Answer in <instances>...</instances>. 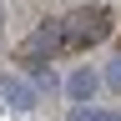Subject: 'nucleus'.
Returning <instances> with one entry per match:
<instances>
[{"mask_svg":"<svg viewBox=\"0 0 121 121\" xmlns=\"http://www.w3.org/2000/svg\"><path fill=\"white\" fill-rule=\"evenodd\" d=\"M106 81H111V86H121V60H111V66H106Z\"/></svg>","mask_w":121,"mask_h":121,"instance_id":"6","label":"nucleus"},{"mask_svg":"<svg viewBox=\"0 0 121 121\" xmlns=\"http://www.w3.org/2000/svg\"><path fill=\"white\" fill-rule=\"evenodd\" d=\"M91 91H96V71H86V66H81V71H71V81H66V96H71V101H86Z\"/></svg>","mask_w":121,"mask_h":121,"instance_id":"4","label":"nucleus"},{"mask_svg":"<svg viewBox=\"0 0 121 121\" xmlns=\"http://www.w3.org/2000/svg\"><path fill=\"white\" fill-rule=\"evenodd\" d=\"M66 121H121L116 111H106V106H71Z\"/></svg>","mask_w":121,"mask_h":121,"instance_id":"5","label":"nucleus"},{"mask_svg":"<svg viewBox=\"0 0 121 121\" xmlns=\"http://www.w3.org/2000/svg\"><path fill=\"white\" fill-rule=\"evenodd\" d=\"M111 35V10L106 5H81L71 15H60V56H76V51H91Z\"/></svg>","mask_w":121,"mask_h":121,"instance_id":"1","label":"nucleus"},{"mask_svg":"<svg viewBox=\"0 0 121 121\" xmlns=\"http://www.w3.org/2000/svg\"><path fill=\"white\" fill-rule=\"evenodd\" d=\"M15 56H20L25 66H35V60L45 66L51 56H60V20H45V25H35V30L20 40V51H15Z\"/></svg>","mask_w":121,"mask_h":121,"instance_id":"2","label":"nucleus"},{"mask_svg":"<svg viewBox=\"0 0 121 121\" xmlns=\"http://www.w3.org/2000/svg\"><path fill=\"white\" fill-rule=\"evenodd\" d=\"M0 96L10 106H20V111H30V106H35V86H25L20 76H0Z\"/></svg>","mask_w":121,"mask_h":121,"instance_id":"3","label":"nucleus"}]
</instances>
